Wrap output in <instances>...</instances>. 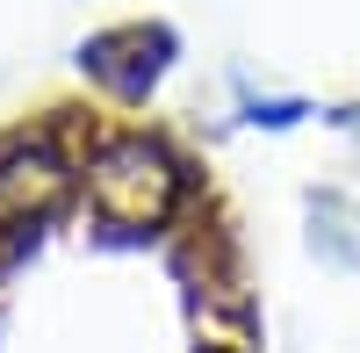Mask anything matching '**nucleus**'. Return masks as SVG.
I'll return each instance as SVG.
<instances>
[{"mask_svg": "<svg viewBox=\"0 0 360 353\" xmlns=\"http://www.w3.org/2000/svg\"><path fill=\"white\" fill-rule=\"evenodd\" d=\"M79 195L94 202V217L115 231H166L188 210V159L173 152L159 130L144 123H115V130H86L79 144Z\"/></svg>", "mask_w": 360, "mask_h": 353, "instance_id": "nucleus-1", "label": "nucleus"}, {"mask_svg": "<svg viewBox=\"0 0 360 353\" xmlns=\"http://www.w3.org/2000/svg\"><path fill=\"white\" fill-rule=\"evenodd\" d=\"M79 188V144L65 123H29L0 137V231L44 224Z\"/></svg>", "mask_w": 360, "mask_h": 353, "instance_id": "nucleus-2", "label": "nucleus"}, {"mask_svg": "<svg viewBox=\"0 0 360 353\" xmlns=\"http://www.w3.org/2000/svg\"><path fill=\"white\" fill-rule=\"evenodd\" d=\"M202 353H252V346H202Z\"/></svg>", "mask_w": 360, "mask_h": 353, "instance_id": "nucleus-3", "label": "nucleus"}]
</instances>
